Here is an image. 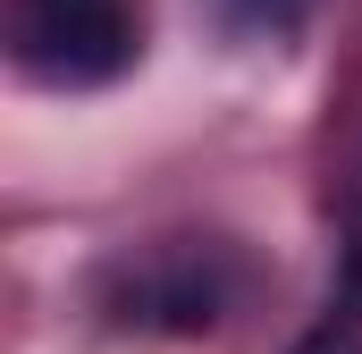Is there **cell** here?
I'll list each match as a JSON object with an SVG mask.
<instances>
[{"mask_svg": "<svg viewBox=\"0 0 362 354\" xmlns=\"http://www.w3.org/2000/svg\"><path fill=\"white\" fill-rule=\"evenodd\" d=\"M8 59L51 93H101L144 59L135 0H8Z\"/></svg>", "mask_w": 362, "mask_h": 354, "instance_id": "obj_1", "label": "cell"}, {"mask_svg": "<svg viewBox=\"0 0 362 354\" xmlns=\"http://www.w3.org/2000/svg\"><path fill=\"white\" fill-rule=\"evenodd\" d=\"M236 287H245V270L228 245H152V253H135V262L110 270V312L118 321H135V329H177V338H202V329H219L228 321V304H236Z\"/></svg>", "mask_w": 362, "mask_h": 354, "instance_id": "obj_2", "label": "cell"}, {"mask_svg": "<svg viewBox=\"0 0 362 354\" xmlns=\"http://www.w3.org/2000/svg\"><path fill=\"white\" fill-rule=\"evenodd\" d=\"M295 354H362V211L346 219V253H337V287L320 304V321L295 338Z\"/></svg>", "mask_w": 362, "mask_h": 354, "instance_id": "obj_3", "label": "cell"}, {"mask_svg": "<svg viewBox=\"0 0 362 354\" xmlns=\"http://www.w3.org/2000/svg\"><path fill=\"white\" fill-rule=\"evenodd\" d=\"M312 8H320V0H211V17H219L228 34H245V42H286V34H303Z\"/></svg>", "mask_w": 362, "mask_h": 354, "instance_id": "obj_4", "label": "cell"}]
</instances>
